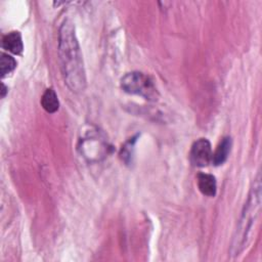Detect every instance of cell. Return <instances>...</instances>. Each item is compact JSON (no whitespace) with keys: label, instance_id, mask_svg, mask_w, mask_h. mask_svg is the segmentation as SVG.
Here are the masks:
<instances>
[{"label":"cell","instance_id":"6da1fadb","mask_svg":"<svg viewBox=\"0 0 262 262\" xmlns=\"http://www.w3.org/2000/svg\"><path fill=\"white\" fill-rule=\"evenodd\" d=\"M58 56L64 83L71 91L79 93L86 88L84 62L75 27L70 19H66L58 32Z\"/></svg>","mask_w":262,"mask_h":262},{"label":"cell","instance_id":"7a4b0ae2","mask_svg":"<svg viewBox=\"0 0 262 262\" xmlns=\"http://www.w3.org/2000/svg\"><path fill=\"white\" fill-rule=\"evenodd\" d=\"M261 212V179L260 174L254 180L247 202L243 208L235 232L232 237L230 253L232 256L239 255L251 241L253 229Z\"/></svg>","mask_w":262,"mask_h":262},{"label":"cell","instance_id":"3957f363","mask_svg":"<svg viewBox=\"0 0 262 262\" xmlns=\"http://www.w3.org/2000/svg\"><path fill=\"white\" fill-rule=\"evenodd\" d=\"M78 149L87 161L99 162L108 155L111 146L98 129L90 127L79 139Z\"/></svg>","mask_w":262,"mask_h":262},{"label":"cell","instance_id":"277c9868","mask_svg":"<svg viewBox=\"0 0 262 262\" xmlns=\"http://www.w3.org/2000/svg\"><path fill=\"white\" fill-rule=\"evenodd\" d=\"M121 88L129 94L139 95L147 100L155 101L159 97L152 80L141 72H131L121 79Z\"/></svg>","mask_w":262,"mask_h":262},{"label":"cell","instance_id":"5b68a950","mask_svg":"<svg viewBox=\"0 0 262 262\" xmlns=\"http://www.w3.org/2000/svg\"><path fill=\"white\" fill-rule=\"evenodd\" d=\"M211 143L206 138H200L191 145L189 152L190 163L195 167H206L212 163Z\"/></svg>","mask_w":262,"mask_h":262},{"label":"cell","instance_id":"8992f818","mask_svg":"<svg viewBox=\"0 0 262 262\" xmlns=\"http://www.w3.org/2000/svg\"><path fill=\"white\" fill-rule=\"evenodd\" d=\"M231 145H232V141L229 136H226L221 139L215 151L212 154V163L215 166H220L223 163H225V161L229 156Z\"/></svg>","mask_w":262,"mask_h":262},{"label":"cell","instance_id":"52a82bcc","mask_svg":"<svg viewBox=\"0 0 262 262\" xmlns=\"http://www.w3.org/2000/svg\"><path fill=\"white\" fill-rule=\"evenodd\" d=\"M2 47L3 49L13 53V54H19L23 51L24 45L21 36L18 32H10L6 34L2 38Z\"/></svg>","mask_w":262,"mask_h":262},{"label":"cell","instance_id":"ba28073f","mask_svg":"<svg viewBox=\"0 0 262 262\" xmlns=\"http://www.w3.org/2000/svg\"><path fill=\"white\" fill-rule=\"evenodd\" d=\"M198 187L204 195L214 196L217 190L216 178L211 174L200 173L198 175Z\"/></svg>","mask_w":262,"mask_h":262},{"label":"cell","instance_id":"9c48e42d","mask_svg":"<svg viewBox=\"0 0 262 262\" xmlns=\"http://www.w3.org/2000/svg\"><path fill=\"white\" fill-rule=\"evenodd\" d=\"M41 105L49 114H53L58 110L59 101L55 91L52 88L46 89L43 93L41 97Z\"/></svg>","mask_w":262,"mask_h":262},{"label":"cell","instance_id":"30bf717a","mask_svg":"<svg viewBox=\"0 0 262 262\" xmlns=\"http://www.w3.org/2000/svg\"><path fill=\"white\" fill-rule=\"evenodd\" d=\"M15 67H16V61L11 55L7 53L1 54L0 73L2 77H5L7 74H10L15 69Z\"/></svg>","mask_w":262,"mask_h":262},{"label":"cell","instance_id":"8fae6325","mask_svg":"<svg viewBox=\"0 0 262 262\" xmlns=\"http://www.w3.org/2000/svg\"><path fill=\"white\" fill-rule=\"evenodd\" d=\"M136 141V137H133L131 138L129 141H127L125 143V145L122 147V150H121V158L122 160L126 163V164H130L131 162V159H132V149H133V146H134V143Z\"/></svg>","mask_w":262,"mask_h":262},{"label":"cell","instance_id":"7c38bea8","mask_svg":"<svg viewBox=\"0 0 262 262\" xmlns=\"http://www.w3.org/2000/svg\"><path fill=\"white\" fill-rule=\"evenodd\" d=\"M6 92H7V88H6V86L4 85V84H2V90H1V96L2 97H4L5 96V94H6Z\"/></svg>","mask_w":262,"mask_h":262}]
</instances>
